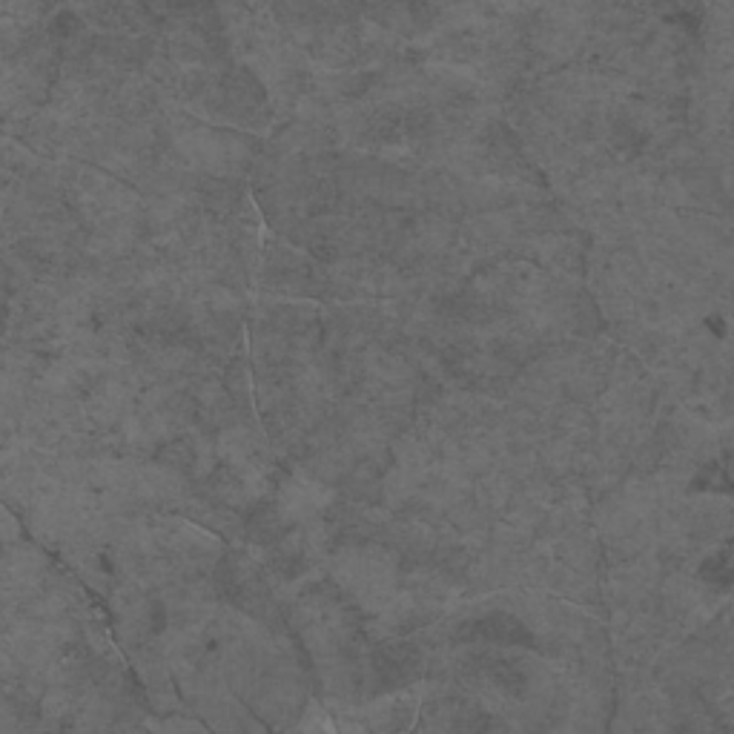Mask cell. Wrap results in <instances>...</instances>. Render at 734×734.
Returning a JSON list of instances; mask_svg holds the SVG:
<instances>
[{
	"label": "cell",
	"mask_w": 734,
	"mask_h": 734,
	"mask_svg": "<svg viewBox=\"0 0 734 734\" xmlns=\"http://www.w3.org/2000/svg\"><path fill=\"white\" fill-rule=\"evenodd\" d=\"M465 634L474 640V643H497V646H517L525 643L531 634L528 628L522 626L519 620L508 617V614H488V617H479L471 626L465 628Z\"/></svg>",
	"instance_id": "6da1fadb"
},
{
	"label": "cell",
	"mask_w": 734,
	"mask_h": 734,
	"mask_svg": "<svg viewBox=\"0 0 734 734\" xmlns=\"http://www.w3.org/2000/svg\"><path fill=\"white\" fill-rule=\"evenodd\" d=\"M422 657L419 651L411 646H393V648H382L373 660V669L379 674V683L382 686H402L416 677V669H419Z\"/></svg>",
	"instance_id": "7a4b0ae2"
}]
</instances>
